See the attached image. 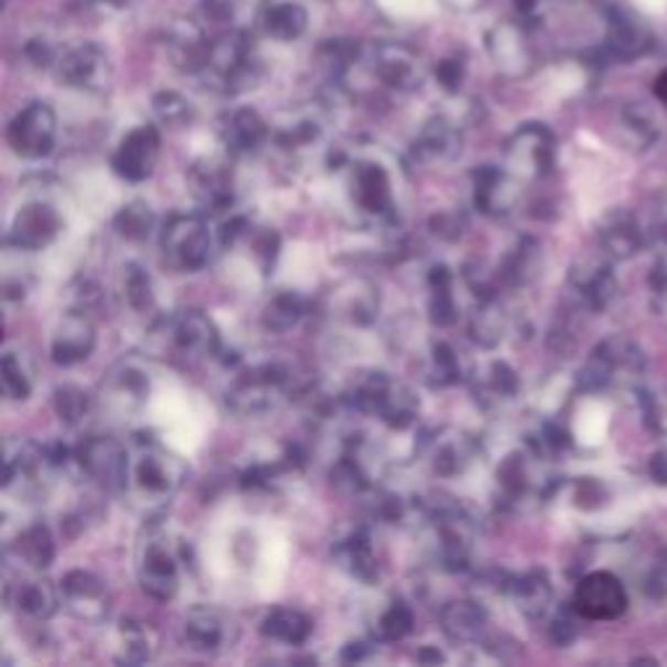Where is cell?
<instances>
[{
	"mask_svg": "<svg viewBox=\"0 0 667 667\" xmlns=\"http://www.w3.org/2000/svg\"><path fill=\"white\" fill-rule=\"evenodd\" d=\"M53 407L55 415H58L63 423L70 425V428H79V425H84L95 415V396H91L87 389L66 383V386L55 389Z\"/></svg>",
	"mask_w": 667,
	"mask_h": 667,
	"instance_id": "43",
	"label": "cell"
},
{
	"mask_svg": "<svg viewBox=\"0 0 667 667\" xmlns=\"http://www.w3.org/2000/svg\"><path fill=\"white\" fill-rule=\"evenodd\" d=\"M444 3L457 13H472V11H478L485 0H444Z\"/></svg>",
	"mask_w": 667,
	"mask_h": 667,
	"instance_id": "59",
	"label": "cell"
},
{
	"mask_svg": "<svg viewBox=\"0 0 667 667\" xmlns=\"http://www.w3.org/2000/svg\"><path fill=\"white\" fill-rule=\"evenodd\" d=\"M293 373L280 363H261L240 373L227 392V404L238 415H264L276 407V402L289 394Z\"/></svg>",
	"mask_w": 667,
	"mask_h": 667,
	"instance_id": "6",
	"label": "cell"
},
{
	"mask_svg": "<svg viewBox=\"0 0 667 667\" xmlns=\"http://www.w3.org/2000/svg\"><path fill=\"white\" fill-rule=\"evenodd\" d=\"M368 652H371V647H368V644H363V642H350L342 649V659H345V663H360V659L368 657Z\"/></svg>",
	"mask_w": 667,
	"mask_h": 667,
	"instance_id": "58",
	"label": "cell"
},
{
	"mask_svg": "<svg viewBox=\"0 0 667 667\" xmlns=\"http://www.w3.org/2000/svg\"><path fill=\"white\" fill-rule=\"evenodd\" d=\"M97 347V329L91 314L79 308H70L61 324L55 326L53 339H50V358L55 365L74 368L91 358Z\"/></svg>",
	"mask_w": 667,
	"mask_h": 667,
	"instance_id": "18",
	"label": "cell"
},
{
	"mask_svg": "<svg viewBox=\"0 0 667 667\" xmlns=\"http://www.w3.org/2000/svg\"><path fill=\"white\" fill-rule=\"evenodd\" d=\"M537 264H540V248H537L535 240L524 238L503 255L499 266V282L506 287L527 285L529 280H535Z\"/></svg>",
	"mask_w": 667,
	"mask_h": 667,
	"instance_id": "37",
	"label": "cell"
},
{
	"mask_svg": "<svg viewBox=\"0 0 667 667\" xmlns=\"http://www.w3.org/2000/svg\"><path fill=\"white\" fill-rule=\"evenodd\" d=\"M428 520L436 532L438 558L449 571L470 569L478 524L461 503H436L428 509Z\"/></svg>",
	"mask_w": 667,
	"mask_h": 667,
	"instance_id": "5",
	"label": "cell"
},
{
	"mask_svg": "<svg viewBox=\"0 0 667 667\" xmlns=\"http://www.w3.org/2000/svg\"><path fill=\"white\" fill-rule=\"evenodd\" d=\"M76 467L110 493L128 491L131 482V453L112 436H91L76 446Z\"/></svg>",
	"mask_w": 667,
	"mask_h": 667,
	"instance_id": "7",
	"label": "cell"
},
{
	"mask_svg": "<svg viewBox=\"0 0 667 667\" xmlns=\"http://www.w3.org/2000/svg\"><path fill=\"white\" fill-rule=\"evenodd\" d=\"M162 136L157 125H136L128 131L112 152V173L125 183H144L160 162Z\"/></svg>",
	"mask_w": 667,
	"mask_h": 667,
	"instance_id": "15",
	"label": "cell"
},
{
	"mask_svg": "<svg viewBox=\"0 0 667 667\" xmlns=\"http://www.w3.org/2000/svg\"><path fill=\"white\" fill-rule=\"evenodd\" d=\"M139 584L152 600L170 602L181 589V556L167 537H146L139 548Z\"/></svg>",
	"mask_w": 667,
	"mask_h": 667,
	"instance_id": "11",
	"label": "cell"
},
{
	"mask_svg": "<svg viewBox=\"0 0 667 667\" xmlns=\"http://www.w3.org/2000/svg\"><path fill=\"white\" fill-rule=\"evenodd\" d=\"M428 314L438 329H449L457 324L459 308L453 297V274L449 266H436L428 274Z\"/></svg>",
	"mask_w": 667,
	"mask_h": 667,
	"instance_id": "36",
	"label": "cell"
},
{
	"mask_svg": "<svg viewBox=\"0 0 667 667\" xmlns=\"http://www.w3.org/2000/svg\"><path fill=\"white\" fill-rule=\"evenodd\" d=\"M157 655V631L136 619H123L116 634V659L120 665H144Z\"/></svg>",
	"mask_w": 667,
	"mask_h": 667,
	"instance_id": "33",
	"label": "cell"
},
{
	"mask_svg": "<svg viewBox=\"0 0 667 667\" xmlns=\"http://www.w3.org/2000/svg\"><path fill=\"white\" fill-rule=\"evenodd\" d=\"M415 628V613L407 602L394 600L392 605L381 613V619L375 621V642L381 644H396L402 638H407Z\"/></svg>",
	"mask_w": 667,
	"mask_h": 667,
	"instance_id": "46",
	"label": "cell"
},
{
	"mask_svg": "<svg viewBox=\"0 0 667 667\" xmlns=\"http://www.w3.org/2000/svg\"><path fill=\"white\" fill-rule=\"evenodd\" d=\"M365 58L371 79L392 91H402V95L420 89L428 76L420 53L404 42H379L371 47V53H365Z\"/></svg>",
	"mask_w": 667,
	"mask_h": 667,
	"instance_id": "8",
	"label": "cell"
},
{
	"mask_svg": "<svg viewBox=\"0 0 667 667\" xmlns=\"http://www.w3.org/2000/svg\"><path fill=\"white\" fill-rule=\"evenodd\" d=\"M474 392H478V400H482V404L509 402L520 392V379H516V371L509 363L495 360L480 373Z\"/></svg>",
	"mask_w": 667,
	"mask_h": 667,
	"instance_id": "42",
	"label": "cell"
},
{
	"mask_svg": "<svg viewBox=\"0 0 667 667\" xmlns=\"http://www.w3.org/2000/svg\"><path fill=\"white\" fill-rule=\"evenodd\" d=\"M433 227H436V232L446 240H457L461 236V227H464V219L459 215H451V211H446V215L433 217Z\"/></svg>",
	"mask_w": 667,
	"mask_h": 667,
	"instance_id": "56",
	"label": "cell"
},
{
	"mask_svg": "<svg viewBox=\"0 0 667 667\" xmlns=\"http://www.w3.org/2000/svg\"><path fill=\"white\" fill-rule=\"evenodd\" d=\"M0 373H3V392L9 400L13 402H24L32 396V379L26 373L24 363L17 352H6L3 354V365H0Z\"/></svg>",
	"mask_w": 667,
	"mask_h": 667,
	"instance_id": "52",
	"label": "cell"
},
{
	"mask_svg": "<svg viewBox=\"0 0 667 667\" xmlns=\"http://www.w3.org/2000/svg\"><path fill=\"white\" fill-rule=\"evenodd\" d=\"M123 293L128 305H131L136 314H146V310L154 308V285H152V276H149L144 266L139 264L125 266Z\"/></svg>",
	"mask_w": 667,
	"mask_h": 667,
	"instance_id": "49",
	"label": "cell"
},
{
	"mask_svg": "<svg viewBox=\"0 0 667 667\" xmlns=\"http://www.w3.org/2000/svg\"><path fill=\"white\" fill-rule=\"evenodd\" d=\"M441 631L457 644H478L488 631V610L474 600H451L438 613Z\"/></svg>",
	"mask_w": 667,
	"mask_h": 667,
	"instance_id": "29",
	"label": "cell"
},
{
	"mask_svg": "<svg viewBox=\"0 0 667 667\" xmlns=\"http://www.w3.org/2000/svg\"><path fill=\"white\" fill-rule=\"evenodd\" d=\"M543 3H545V0H514V9L520 11L524 19H529L543 9Z\"/></svg>",
	"mask_w": 667,
	"mask_h": 667,
	"instance_id": "60",
	"label": "cell"
},
{
	"mask_svg": "<svg viewBox=\"0 0 667 667\" xmlns=\"http://www.w3.org/2000/svg\"><path fill=\"white\" fill-rule=\"evenodd\" d=\"M170 342L175 352L190 360H211L222 354V337H219L217 324L196 308L181 310L175 318H170Z\"/></svg>",
	"mask_w": 667,
	"mask_h": 667,
	"instance_id": "17",
	"label": "cell"
},
{
	"mask_svg": "<svg viewBox=\"0 0 667 667\" xmlns=\"http://www.w3.org/2000/svg\"><path fill=\"white\" fill-rule=\"evenodd\" d=\"M152 110L160 123H165L170 128L188 125L190 120H194V108H190L188 99L177 95V91H157L152 99Z\"/></svg>",
	"mask_w": 667,
	"mask_h": 667,
	"instance_id": "50",
	"label": "cell"
},
{
	"mask_svg": "<svg viewBox=\"0 0 667 667\" xmlns=\"http://www.w3.org/2000/svg\"><path fill=\"white\" fill-rule=\"evenodd\" d=\"M600 243L610 255H615V259H623V255L634 253L638 248V230L634 219L628 215L610 217L600 230Z\"/></svg>",
	"mask_w": 667,
	"mask_h": 667,
	"instance_id": "45",
	"label": "cell"
},
{
	"mask_svg": "<svg viewBox=\"0 0 667 667\" xmlns=\"http://www.w3.org/2000/svg\"><path fill=\"white\" fill-rule=\"evenodd\" d=\"M63 608L74 615L76 621L99 626L108 621L112 608V594L108 581L99 573L87 569H74L61 579Z\"/></svg>",
	"mask_w": 667,
	"mask_h": 667,
	"instance_id": "14",
	"label": "cell"
},
{
	"mask_svg": "<svg viewBox=\"0 0 667 667\" xmlns=\"http://www.w3.org/2000/svg\"><path fill=\"white\" fill-rule=\"evenodd\" d=\"M248 219L245 217H230V222L222 225V230H219V243L225 248L227 245H236L240 238L248 236Z\"/></svg>",
	"mask_w": 667,
	"mask_h": 667,
	"instance_id": "57",
	"label": "cell"
},
{
	"mask_svg": "<svg viewBox=\"0 0 667 667\" xmlns=\"http://www.w3.org/2000/svg\"><path fill=\"white\" fill-rule=\"evenodd\" d=\"M425 451H428L433 472L441 474V478H457V474L470 470L472 461L478 459L480 444L467 430L441 428L425 441Z\"/></svg>",
	"mask_w": 667,
	"mask_h": 667,
	"instance_id": "20",
	"label": "cell"
},
{
	"mask_svg": "<svg viewBox=\"0 0 667 667\" xmlns=\"http://www.w3.org/2000/svg\"><path fill=\"white\" fill-rule=\"evenodd\" d=\"M6 141L21 160H45L58 141V118L47 102H30L6 131Z\"/></svg>",
	"mask_w": 667,
	"mask_h": 667,
	"instance_id": "10",
	"label": "cell"
},
{
	"mask_svg": "<svg viewBox=\"0 0 667 667\" xmlns=\"http://www.w3.org/2000/svg\"><path fill=\"white\" fill-rule=\"evenodd\" d=\"M13 553H17V558L24 566H30V569H47L50 564L55 560V537L53 532H50L47 524H32V527H26L19 535V540L13 543Z\"/></svg>",
	"mask_w": 667,
	"mask_h": 667,
	"instance_id": "38",
	"label": "cell"
},
{
	"mask_svg": "<svg viewBox=\"0 0 667 667\" xmlns=\"http://www.w3.org/2000/svg\"><path fill=\"white\" fill-rule=\"evenodd\" d=\"M305 310H308L305 297L285 289V293L274 295L272 300L266 303L264 314H261V324H264V329L272 334H287L303 321Z\"/></svg>",
	"mask_w": 667,
	"mask_h": 667,
	"instance_id": "40",
	"label": "cell"
},
{
	"mask_svg": "<svg viewBox=\"0 0 667 667\" xmlns=\"http://www.w3.org/2000/svg\"><path fill=\"white\" fill-rule=\"evenodd\" d=\"M503 154L516 177H545L556 165V136L540 123H524L511 133Z\"/></svg>",
	"mask_w": 667,
	"mask_h": 667,
	"instance_id": "12",
	"label": "cell"
},
{
	"mask_svg": "<svg viewBox=\"0 0 667 667\" xmlns=\"http://www.w3.org/2000/svg\"><path fill=\"white\" fill-rule=\"evenodd\" d=\"M488 53H491L495 68L506 76H524L535 63V50H532L527 32L511 21H503L488 32Z\"/></svg>",
	"mask_w": 667,
	"mask_h": 667,
	"instance_id": "21",
	"label": "cell"
},
{
	"mask_svg": "<svg viewBox=\"0 0 667 667\" xmlns=\"http://www.w3.org/2000/svg\"><path fill=\"white\" fill-rule=\"evenodd\" d=\"M428 381H430V386H438V389L457 386V383L461 381V365H459V358H457V352H453L451 345H446V342L433 345Z\"/></svg>",
	"mask_w": 667,
	"mask_h": 667,
	"instance_id": "48",
	"label": "cell"
},
{
	"mask_svg": "<svg viewBox=\"0 0 667 667\" xmlns=\"http://www.w3.org/2000/svg\"><path fill=\"white\" fill-rule=\"evenodd\" d=\"M183 638H186L188 649L201 652V655H219L232 644V623L217 608L198 605L188 610L186 621H183Z\"/></svg>",
	"mask_w": 667,
	"mask_h": 667,
	"instance_id": "22",
	"label": "cell"
},
{
	"mask_svg": "<svg viewBox=\"0 0 667 667\" xmlns=\"http://www.w3.org/2000/svg\"><path fill=\"white\" fill-rule=\"evenodd\" d=\"M571 285L581 300L594 310L602 308L610 300V295H613V276H610L608 266L600 264V261H589V264L573 269Z\"/></svg>",
	"mask_w": 667,
	"mask_h": 667,
	"instance_id": "39",
	"label": "cell"
},
{
	"mask_svg": "<svg viewBox=\"0 0 667 667\" xmlns=\"http://www.w3.org/2000/svg\"><path fill=\"white\" fill-rule=\"evenodd\" d=\"M347 404L363 415H375L392 430L413 428L420 417V400L407 383L383 371H368L352 383Z\"/></svg>",
	"mask_w": 667,
	"mask_h": 667,
	"instance_id": "1",
	"label": "cell"
},
{
	"mask_svg": "<svg viewBox=\"0 0 667 667\" xmlns=\"http://www.w3.org/2000/svg\"><path fill=\"white\" fill-rule=\"evenodd\" d=\"M261 634L285 647H303L314 634V621L297 608H272L261 621Z\"/></svg>",
	"mask_w": 667,
	"mask_h": 667,
	"instance_id": "34",
	"label": "cell"
},
{
	"mask_svg": "<svg viewBox=\"0 0 667 667\" xmlns=\"http://www.w3.org/2000/svg\"><path fill=\"white\" fill-rule=\"evenodd\" d=\"M99 3L110 6V9H123V6H128V0H99Z\"/></svg>",
	"mask_w": 667,
	"mask_h": 667,
	"instance_id": "63",
	"label": "cell"
},
{
	"mask_svg": "<svg viewBox=\"0 0 667 667\" xmlns=\"http://www.w3.org/2000/svg\"><path fill=\"white\" fill-rule=\"evenodd\" d=\"M503 331H506V318H503L501 305L495 303V297H480L478 308L470 316L472 342L491 350V347L501 345Z\"/></svg>",
	"mask_w": 667,
	"mask_h": 667,
	"instance_id": "41",
	"label": "cell"
},
{
	"mask_svg": "<svg viewBox=\"0 0 667 667\" xmlns=\"http://www.w3.org/2000/svg\"><path fill=\"white\" fill-rule=\"evenodd\" d=\"M63 219L47 201H26L11 219L6 243L17 251H42L61 236Z\"/></svg>",
	"mask_w": 667,
	"mask_h": 667,
	"instance_id": "16",
	"label": "cell"
},
{
	"mask_svg": "<svg viewBox=\"0 0 667 667\" xmlns=\"http://www.w3.org/2000/svg\"><path fill=\"white\" fill-rule=\"evenodd\" d=\"M9 600L32 621H50L63 605L61 587L45 579L21 581L17 589H9Z\"/></svg>",
	"mask_w": 667,
	"mask_h": 667,
	"instance_id": "32",
	"label": "cell"
},
{
	"mask_svg": "<svg viewBox=\"0 0 667 667\" xmlns=\"http://www.w3.org/2000/svg\"><path fill=\"white\" fill-rule=\"evenodd\" d=\"M520 201V186L511 170L480 165L472 170V204L485 217H506Z\"/></svg>",
	"mask_w": 667,
	"mask_h": 667,
	"instance_id": "19",
	"label": "cell"
},
{
	"mask_svg": "<svg viewBox=\"0 0 667 667\" xmlns=\"http://www.w3.org/2000/svg\"><path fill=\"white\" fill-rule=\"evenodd\" d=\"M433 74H436L438 87H441L446 95L453 97V95H459L461 84H464V79H467V66L459 55H449V58L438 61V66Z\"/></svg>",
	"mask_w": 667,
	"mask_h": 667,
	"instance_id": "53",
	"label": "cell"
},
{
	"mask_svg": "<svg viewBox=\"0 0 667 667\" xmlns=\"http://www.w3.org/2000/svg\"><path fill=\"white\" fill-rule=\"evenodd\" d=\"M280 248H282V238L276 236L274 230H261L259 236L253 238V259L259 261L261 272L269 274L280 259Z\"/></svg>",
	"mask_w": 667,
	"mask_h": 667,
	"instance_id": "54",
	"label": "cell"
},
{
	"mask_svg": "<svg viewBox=\"0 0 667 667\" xmlns=\"http://www.w3.org/2000/svg\"><path fill=\"white\" fill-rule=\"evenodd\" d=\"M461 152V131L451 118L436 116L417 133L413 154L420 162H449Z\"/></svg>",
	"mask_w": 667,
	"mask_h": 667,
	"instance_id": "30",
	"label": "cell"
},
{
	"mask_svg": "<svg viewBox=\"0 0 667 667\" xmlns=\"http://www.w3.org/2000/svg\"><path fill=\"white\" fill-rule=\"evenodd\" d=\"M219 136L230 154H253L272 139V128L253 108H238L222 120Z\"/></svg>",
	"mask_w": 667,
	"mask_h": 667,
	"instance_id": "25",
	"label": "cell"
},
{
	"mask_svg": "<svg viewBox=\"0 0 667 667\" xmlns=\"http://www.w3.org/2000/svg\"><path fill=\"white\" fill-rule=\"evenodd\" d=\"M190 183H194V194L209 215L227 211L232 207V173L225 162L207 160L198 162L190 170Z\"/></svg>",
	"mask_w": 667,
	"mask_h": 667,
	"instance_id": "27",
	"label": "cell"
},
{
	"mask_svg": "<svg viewBox=\"0 0 667 667\" xmlns=\"http://www.w3.org/2000/svg\"><path fill=\"white\" fill-rule=\"evenodd\" d=\"M321 136V123L310 116H295L289 123L276 128L274 139L282 149H303Z\"/></svg>",
	"mask_w": 667,
	"mask_h": 667,
	"instance_id": "51",
	"label": "cell"
},
{
	"mask_svg": "<svg viewBox=\"0 0 667 667\" xmlns=\"http://www.w3.org/2000/svg\"><path fill=\"white\" fill-rule=\"evenodd\" d=\"M655 95L667 105V70L665 74H659V79L655 81Z\"/></svg>",
	"mask_w": 667,
	"mask_h": 667,
	"instance_id": "62",
	"label": "cell"
},
{
	"mask_svg": "<svg viewBox=\"0 0 667 667\" xmlns=\"http://www.w3.org/2000/svg\"><path fill=\"white\" fill-rule=\"evenodd\" d=\"M102 392L112 407L136 409L149 400V373L139 360H120L105 379Z\"/></svg>",
	"mask_w": 667,
	"mask_h": 667,
	"instance_id": "26",
	"label": "cell"
},
{
	"mask_svg": "<svg viewBox=\"0 0 667 667\" xmlns=\"http://www.w3.org/2000/svg\"><path fill=\"white\" fill-rule=\"evenodd\" d=\"M162 42H165L170 61H173L177 68L188 70V74H198L204 61H207L211 40H207L201 26L194 24L190 19H175L170 21L167 30L162 32Z\"/></svg>",
	"mask_w": 667,
	"mask_h": 667,
	"instance_id": "24",
	"label": "cell"
},
{
	"mask_svg": "<svg viewBox=\"0 0 667 667\" xmlns=\"http://www.w3.org/2000/svg\"><path fill=\"white\" fill-rule=\"evenodd\" d=\"M503 592H509V598L516 602V608L522 610L529 619H540L548 613L553 602V587L548 573L540 569H532L527 573H516V577H506Z\"/></svg>",
	"mask_w": 667,
	"mask_h": 667,
	"instance_id": "31",
	"label": "cell"
},
{
	"mask_svg": "<svg viewBox=\"0 0 667 667\" xmlns=\"http://www.w3.org/2000/svg\"><path fill=\"white\" fill-rule=\"evenodd\" d=\"M154 225H157V217H154L152 207L146 201H131L125 207H120V211L112 217V227L120 238L133 240V243H141L154 232Z\"/></svg>",
	"mask_w": 667,
	"mask_h": 667,
	"instance_id": "44",
	"label": "cell"
},
{
	"mask_svg": "<svg viewBox=\"0 0 667 667\" xmlns=\"http://www.w3.org/2000/svg\"><path fill=\"white\" fill-rule=\"evenodd\" d=\"M162 255L167 266L175 272H201L211 261V248H215V236L204 215H173L160 232Z\"/></svg>",
	"mask_w": 667,
	"mask_h": 667,
	"instance_id": "3",
	"label": "cell"
},
{
	"mask_svg": "<svg viewBox=\"0 0 667 667\" xmlns=\"http://www.w3.org/2000/svg\"><path fill=\"white\" fill-rule=\"evenodd\" d=\"M647 30H644L631 13H613V19H610V42H613V47L619 50V53H642V50L647 47Z\"/></svg>",
	"mask_w": 667,
	"mask_h": 667,
	"instance_id": "47",
	"label": "cell"
},
{
	"mask_svg": "<svg viewBox=\"0 0 667 667\" xmlns=\"http://www.w3.org/2000/svg\"><path fill=\"white\" fill-rule=\"evenodd\" d=\"M261 30L276 42H295L308 30V11L293 0H280L261 13Z\"/></svg>",
	"mask_w": 667,
	"mask_h": 667,
	"instance_id": "35",
	"label": "cell"
},
{
	"mask_svg": "<svg viewBox=\"0 0 667 667\" xmlns=\"http://www.w3.org/2000/svg\"><path fill=\"white\" fill-rule=\"evenodd\" d=\"M183 480H186V464L173 451L162 449L160 444H141L139 453L131 459V482L128 485L141 501H167L183 485Z\"/></svg>",
	"mask_w": 667,
	"mask_h": 667,
	"instance_id": "4",
	"label": "cell"
},
{
	"mask_svg": "<svg viewBox=\"0 0 667 667\" xmlns=\"http://www.w3.org/2000/svg\"><path fill=\"white\" fill-rule=\"evenodd\" d=\"M53 70L66 87L87 91V95H99V91L110 89L112 76H116L108 50L97 42H79V45L63 47Z\"/></svg>",
	"mask_w": 667,
	"mask_h": 667,
	"instance_id": "9",
	"label": "cell"
},
{
	"mask_svg": "<svg viewBox=\"0 0 667 667\" xmlns=\"http://www.w3.org/2000/svg\"><path fill=\"white\" fill-rule=\"evenodd\" d=\"M354 204L373 217H389L394 209L392 177L379 162H358L352 170Z\"/></svg>",
	"mask_w": 667,
	"mask_h": 667,
	"instance_id": "23",
	"label": "cell"
},
{
	"mask_svg": "<svg viewBox=\"0 0 667 667\" xmlns=\"http://www.w3.org/2000/svg\"><path fill=\"white\" fill-rule=\"evenodd\" d=\"M201 3L211 21H217V24H232L240 13L243 0H201Z\"/></svg>",
	"mask_w": 667,
	"mask_h": 667,
	"instance_id": "55",
	"label": "cell"
},
{
	"mask_svg": "<svg viewBox=\"0 0 667 667\" xmlns=\"http://www.w3.org/2000/svg\"><path fill=\"white\" fill-rule=\"evenodd\" d=\"M334 560L339 569L363 584H375L381 577L379 556H375L371 535L365 529H354L334 545Z\"/></svg>",
	"mask_w": 667,
	"mask_h": 667,
	"instance_id": "28",
	"label": "cell"
},
{
	"mask_svg": "<svg viewBox=\"0 0 667 667\" xmlns=\"http://www.w3.org/2000/svg\"><path fill=\"white\" fill-rule=\"evenodd\" d=\"M444 655L438 649H433V647H425V649H420L417 652V663H430V665H436V663H444Z\"/></svg>",
	"mask_w": 667,
	"mask_h": 667,
	"instance_id": "61",
	"label": "cell"
},
{
	"mask_svg": "<svg viewBox=\"0 0 667 667\" xmlns=\"http://www.w3.org/2000/svg\"><path fill=\"white\" fill-rule=\"evenodd\" d=\"M573 613L584 621H615L626 613L628 592L610 571H592L573 589Z\"/></svg>",
	"mask_w": 667,
	"mask_h": 667,
	"instance_id": "13",
	"label": "cell"
},
{
	"mask_svg": "<svg viewBox=\"0 0 667 667\" xmlns=\"http://www.w3.org/2000/svg\"><path fill=\"white\" fill-rule=\"evenodd\" d=\"M204 84L219 95H240L259 81L261 68L255 61L253 42L243 32L232 30L222 37L211 40L207 50V61L198 70Z\"/></svg>",
	"mask_w": 667,
	"mask_h": 667,
	"instance_id": "2",
	"label": "cell"
}]
</instances>
